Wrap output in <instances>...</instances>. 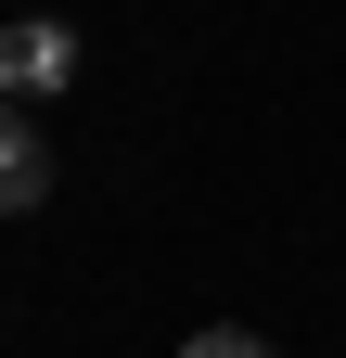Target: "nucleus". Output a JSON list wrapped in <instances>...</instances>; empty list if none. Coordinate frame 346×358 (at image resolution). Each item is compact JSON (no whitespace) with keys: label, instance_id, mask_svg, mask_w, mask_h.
Here are the masks:
<instances>
[{"label":"nucleus","instance_id":"f257e3e1","mask_svg":"<svg viewBox=\"0 0 346 358\" xmlns=\"http://www.w3.org/2000/svg\"><path fill=\"white\" fill-rule=\"evenodd\" d=\"M64 90H77V26H52V13L0 26V103H64Z\"/></svg>","mask_w":346,"mask_h":358},{"label":"nucleus","instance_id":"f03ea898","mask_svg":"<svg viewBox=\"0 0 346 358\" xmlns=\"http://www.w3.org/2000/svg\"><path fill=\"white\" fill-rule=\"evenodd\" d=\"M39 192H52V141H39L26 103H0V217H26Z\"/></svg>","mask_w":346,"mask_h":358},{"label":"nucleus","instance_id":"7ed1b4c3","mask_svg":"<svg viewBox=\"0 0 346 358\" xmlns=\"http://www.w3.org/2000/svg\"><path fill=\"white\" fill-rule=\"evenodd\" d=\"M180 358H270V345H256V333H193Z\"/></svg>","mask_w":346,"mask_h":358}]
</instances>
